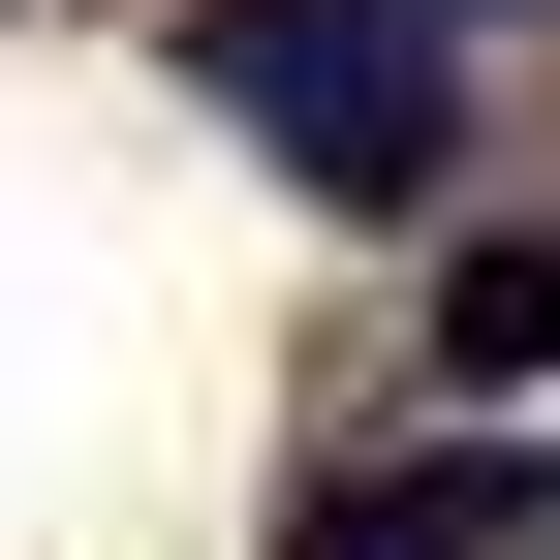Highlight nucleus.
Masks as SVG:
<instances>
[{
  "instance_id": "1",
  "label": "nucleus",
  "mask_w": 560,
  "mask_h": 560,
  "mask_svg": "<svg viewBox=\"0 0 560 560\" xmlns=\"http://www.w3.org/2000/svg\"><path fill=\"white\" fill-rule=\"evenodd\" d=\"M187 94H219L280 187H342V219H436V156H467L436 0H187Z\"/></svg>"
},
{
  "instance_id": "2",
  "label": "nucleus",
  "mask_w": 560,
  "mask_h": 560,
  "mask_svg": "<svg viewBox=\"0 0 560 560\" xmlns=\"http://www.w3.org/2000/svg\"><path fill=\"white\" fill-rule=\"evenodd\" d=\"M280 560H560V436H436V467H312Z\"/></svg>"
},
{
  "instance_id": "3",
  "label": "nucleus",
  "mask_w": 560,
  "mask_h": 560,
  "mask_svg": "<svg viewBox=\"0 0 560 560\" xmlns=\"http://www.w3.org/2000/svg\"><path fill=\"white\" fill-rule=\"evenodd\" d=\"M436 374H467V405H529V374H560V249H529V219H467V249H436Z\"/></svg>"
},
{
  "instance_id": "4",
  "label": "nucleus",
  "mask_w": 560,
  "mask_h": 560,
  "mask_svg": "<svg viewBox=\"0 0 560 560\" xmlns=\"http://www.w3.org/2000/svg\"><path fill=\"white\" fill-rule=\"evenodd\" d=\"M436 32H499V0H436Z\"/></svg>"
}]
</instances>
